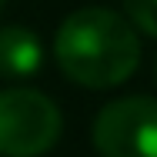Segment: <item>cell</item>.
Here are the masks:
<instances>
[{
  "mask_svg": "<svg viewBox=\"0 0 157 157\" xmlns=\"http://www.w3.org/2000/svg\"><path fill=\"white\" fill-rule=\"evenodd\" d=\"M54 54L60 70L80 87L107 90L124 84L140 63L134 24L107 7L74 10L57 30Z\"/></svg>",
  "mask_w": 157,
  "mask_h": 157,
  "instance_id": "1",
  "label": "cell"
},
{
  "mask_svg": "<svg viewBox=\"0 0 157 157\" xmlns=\"http://www.w3.org/2000/svg\"><path fill=\"white\" fill-rule=\"evenodd\" d=\"M63 130L57 104L40 90L10 87L0 90V154L3 157H40Z\"/></svg>",
  "mask_w": 157,
  "mask_h": 157,
  "instance_id": "2",
  "label": "cell"
},
{
  "mask_svg": "<svg viewBox=\"0 0 157 157\" xmlns=\"http://www.w3.org/2000/svg\"><path fill=\"white\" fill-rule=\"evenodd\" d=\"M94 147L100 157H157V100H110L94 121Z\"/></svg>",
  "mask_w": 157,
  "mask_h": 157,
  "instance_id": "3",
  "label": "cell"
},
{
  "mask_svg": "<svg viewBox=\"0 0 157 157\" xmlns=\"http://www.w3.org/2000/svg\"><path fill=\"white\" fill-rule=\"evenodd\" d=\"M44 63V47L40 37L27 27H0V77L7 80H24L40 70Z\"/></svg>",
  "mask_w": 157,
  "mask_h": 157,
  "instance_id": "4",
  "label": "cell"
},
{
  "mask_svg": "<svg viewBox=\"0 0 157 157\" xmlns=\"http://www.w3.org/2000/svg\"><path fill=\"white\" fill-rule=\"evenodd\" d=\"M127 20L144 30L147 37H157V0H124Z\"/></svg>",
  "mask_w": 157,
  "mask_h": 157,
  "instance_id": "5",
  "label": "cell"
},
{
  "mask_svg": "<svg viewBox=\"0 0 157 157\" xmlns=\"http://www.w3.org/2000/svg\"><path fill=\"white\" fill-rule=\"evenodd\" d=\"M3 3H7V0H0V10H3Z\"/></svg>",
  "mask_w": 157,
  "mask_h": 157,
  "instance_id": "6",
  "label": "cell"
}]
</instances>
